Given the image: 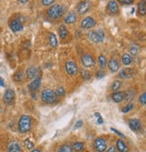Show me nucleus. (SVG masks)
Returning a JSON list of instances; mask_svg holds the SVG:
<instances>
[{"mask_svg":"<svg viewBox=\"0 0 146 152\" xmlns=\"http://www.w3.org/2000/svg\"><path fill=\"white\" fill-rule=\"evenodd\" d=\"M8 152H22V148L17 142H12L8 147Z\"/></svg>","mask_w":146,"mask_h":152,"instance_id":"nucleus-17","label":"nucleus"},{"mask_svg":"<svg viewBox=\"0 0 146 152\" xmlns=\"http://www.w3.org/2000/svg\"><path fill=\"white\" fill-rule=\"evenodd\" d=\"M65 68H66L68 74H69V75H75V74H77V72L79 71L78 65L76 64V63L72 62V61H68L65 64Z\"/></svg>","mask_w":146,"mask_h":152,"instance_id":"nucleus-5","label":"nucleus"},{"mask_svg":"<svg viewBox=\"0 0 146 152\" xmlns=\"http://www.w3.org/2000/svg\"><path fill=\"white\" fill-rule=\"evenodd\" d=\"M133 108H134V105H133V104H128L127 106H125V107H124V108L122 109V111H123L124 113H126V112L130 111L131 110H133Z\"/></svg>","mask_w":146,"mask_h":152,"instance_id":"nucleus-34","label":"nucleus"},{"mask_svg":"<svg viewBox=\"0 0 146 152\" xmlns=\"http://www.w3.org/2000/svg\"><path fill=\"white\" fill-rule=\"evenodd\" d=\"M31 128V118L28 115H23L21 116L19 122H18V129L20 132L26 133L29 131Z\"/></svg>","mask_w":146,"mask_h":152,"instance_id":"nucleus-3","label":"nucleus"},{"mask_svg":"<svg viewBox=\"0 0 146 152\" xmlns=\"http://www.w3.org/2000/svg\"><path fill=\"white\" fill-rule=\"evenodd\" d=\"M42 100L45 103H54L57 102V94L52 90H43L42 92Z\"/></svg>","mask_w":146,"mask_h":152,"instance_id":"nucleus-1","label":"nucleus"},{"mask_svg":"<svg viewBox=\"0 0 146 152\" xmlns=\"http://www.w3.org/2000/svg\"><path fill=\"white\" fill-rule=\"evenodd\" d=\"M98 64H99L101 68H104L106 65V58L103 54H100L98 57Z\"/></svg>","mask_w":146,"mask_h":152,"instance_id":"nucleus-28","label":"nucleus"},{"mask_svg":"<svg viewBox=\"0 0 146 152\" xmlns=\"http://www.w3.org/2000/svg\"><path fill=\"white\" fill-rule=\"evenodd\" d=\"M60 152H72V148L69 146L64 145L62 147H61L60 148Z\"/></svg>","mask_w":146,"mask_h":152,"instance_id":"nucleus-32","label":"nucleus"},{"mask_svg":"<svg viewBox=\"0 0 146 152\" xmlns=\"http://www.w3.org/2000/svg\"><path fill=\"white\" fill-rule=\"evenodd\" d=\"M122 61L124 65H129L132 62V57L128 53H124L122 57Z\"/></svg>","mask_w":146,"mask_h":152,"instance_id":"nucleus-25","label":"nucleus"},{"mask_svg":"<svg viewBox=\"0 0 146 152\" xmlns=\"http://www.w3.org/2000/svg\"><path fill=\"white\" fill-rule=\"evenodd\" d=\"M73 148H74V149L77 151H81L84 148V144L82 142H77L73 145Z\"/></svg>","mask_w":146,"mask_h":152,"instance_id":"nucleus-31","label":"nucleus"},{"mask_svg":"<svg viewBox=\"0 0 146 152\" xmlns=\"http://www.w3.org/2000/svg\"><path fill=\"white\" fill-rule=\"evenodd\" d=\"M27 1H20V3H26Z\"/></svg>","mask_w":146,"mask_h":152,"instance_id":"nucleus-48","label":"nucleus"},{"mask_svg":"<svg viewBox=\"0 0 146 152\" xmlns=\"http://www.w3.org/2000/svg\"><path fill=\"white\" fill-rule=\"evenodd\" d=\"M87 38L93 43H101L104 40L99 36V34H98L97 31H89L87 33Z\"/></svg>","mask_w":146,"mask_h":152,"instance_id":"nucleus-8","label":"nucleus"},{"mask_svg":"<svg viewBox=\"0 0 146 152\" xmlns=\"http://www.w3.org/2000/svg\"><path fill=\"white\" fill-rule=\"evenodd\" d=\"M135 95V92L134 91H127L125 93H124V99H125L127 102H131Z\"/></svg>","mask_w":146,"mask_h":152,"instance_id":"nucleus-22","label":"nucleus"},{"mask_svg":"<svg viewBox=\"0 0 146 152\" xmlns=\"http://www.w3.org/2000/svg\"><path fill=\"white\" fill-rule=\"evenodd\" d=\"M129 127H130L133 130L137 131V130L141 129V128H142V123H141V121H140L138 119H131V120L129 121Z\"/></svg>","mask_w":146,"mask_h":152,"instance_id":"nucleus-13","label":"nucleus"},{"mask_svg":"<svg viewBox=\"0 0 146 152\" xmlns=\"http://www.w3.org/2000/svg\"><path fill=\"white\" fill-rule=\"evenodd\" d=\"M112 99L116 103H119L121 102L123 100H124V93L121 92V91H116L113 94V96H112Z\"/></svg>","mask_w":146,"mask_h":152,"instance_id":"nucleus-19","label":"nucleus"},{"mask_svg":"<svg viewBox=\"0 0 146 152\" xmlns=\"http://www.w3.org/2000/svg\"><path fill=\"white\" fill-rule=\"evenodd\" d=\"M95 26H96V21H95V19L91 16H87L84 18L81 22V26L84 29H89L91 27H94Z\"/></svg>","mask_w":146,"mask_h":152,"instance_id":"nucleus-6","label":"nucleus"},{"mask_svg":"<svg viewBox=\"0 0 146 152\" xmlns=\"http://www.w3.org/2000/svg\"><path fill=\"white\" fill-rule=\"evenodd\" d=\"M24 72H17L16 73H14V76H13V79H14V81H15V82H21L23 79H24Z\"/></svg>","mask_w":146,"mask_h":152,"instance_id":"nucleus-27","label":"nucleus"},{"mask_svg":"<svg viewBox=\"0 0 146 152\" xmlns=\"http://www.w3.org/2000/svg\"><path fill=\"white\" fill-rule=\"evenodd\" d=\"M82 125H83V121H78L74 127H75V129H78V128H80Z\"/></svg>","mask_w":146,"mask_h":152,"instance_id":"nucleus-42","label":"nucleus"},{"mask_svg":"<svg viewBox=\"0 0 146 152\" xmlns=\"http://www.w3.org/2000/svg\"><path fill=\"white\" fill-rule=\"evenodd\" d=\"M120 3L124 4V5H130L133 3L132 0H125V1H120Z\"/></svg>","mask_w":146,"mask_h":152,"instance_id":"nucleus-44","label":"nucleus"},{"mask_svg":"<svg viewBox=\"0 0 146 152\" xmlns=\"http://www.w3.org/2000/svg\"><path fill=\"white\" fill-rule=\"evenodd\" d=\"M41 86V79L40 78H35L30 84H29V89L32 91H36L38 90L39 87Z\"/></svg>","mask_w":146,"mask_h":152,"instance_id":"nucleus-16","label":"nucleus"},{"mask_svg":"<svg viewBox=\"0 0 146 152\" xmlns=\"http://www.w3.org/2000/svg\"><path fill=\"white\" fill-rule=\"evenodd\" d=\"M95 148L98 152H103L106 148V142L103 138H98L95 141Z\"/></svg>","mask_w":146,"mask_h":152,"instance_id":"nucleus-9","label":"nucleus"},{"mask_svg":"<svg viewBox=\"0 0 146 152\" xmlns=\"http://www.w3.org/2000/svg\"><path fill=\"white\" fill-rule=\"evenodd\" d=\"M139 102H140V103H142V105H145L146 104V93L145 92H143L140 96Z\"/></svg>","mask_w":146,"mask_h":152,"instance_id":"nucleus-33","label":"nucleus"},{"mask_svg":"<svg viewBox=\"0 0 146 152\" xmlns=\"http://www.w3.org/2000/svg\"><path fill=\"white\" fill-rule=\"evenodd\" d=\"M108 67L112 72H116L119 70V64L116 59H111L108 63Z\"/></svg>","mask_w":146,"mask_h":152,"instance_id":"nucleus-14","label":"nucleus"},{"mask_svg":"<svg viewBox=\"0 0 146 152\" xmlns=\"http://www.w3.org/2000/svg\"><path fill=\"white\" fill-rule=\"evenodd\" d=\"M56 94L60 95V96H64L65 95V91L62 87H60L57 89V91H56Z\"/></svg>","mask_w":146,"mask_h":152,"instance_id":"nucleus-36","label":"nucleus"},{"mask_svg":"<svg viewBox=\"0 0 146 152\" xmlns=\"http://www.w3.org/2000/svg\"><path fill=\"white\" fill-rule=\"evenodd\" d=\"M10 28L13 32L16 33V32H19L22 31L23 29V26L22 23L19 20H13L10 24Z\"/></svg>","mask_w":146,"mask_h":152,"instance_id":"nucleus-12","label":"nucleus"},{"mask_svg":"<svg viewBox=\"0 0 146 152\" xmlns=\"http://www.w3.org/2000/svg\"><path fill=\"white\" fill-rule=\"evenodd\" d=\"M95 117H97V121H98V124H102L103 123V119H102V117L100 116V114L99 113H95Z\"/></svg>","mask_w":146,"mask_h":152,"instance_id":"nucleus-38","label":"nucleus"},{"mask_svg":"<svg viewBox=\"0 0 146 152\" xmlns=\"http://www.w3.org/2000/svg\"><path fill=\"white\" fill-rule=\"evenodd\" d=\"M76 18H77V16H76V14L75 13H69L67 16H66V18H65V23L66 24H72V23H74L75 21H76Z\"/></svg>","mask_w":146,"mask_h":152,"instance_id":"nucleus-20","label":"nucleus"},{"mask_svg":"<svg viewBox=\"0 0 146 152\" xmlns=\"http://www.w3.org/2000/svg\"><path fill=\"white\" fill-rule=\"evenodd\" d=\"M81 76L85 80H88L91 77V73L87 70H82L81 71Z\"/></svg>","mask_w":146,"mask_h":152,"instance_id":"nucleus-30","label":"nucleus"},{"mask_svg":"<svg viewBox=\"0 0 146 152\" xmlns=\"http://www.w3.org/2000/svg\"><path fill=\"white\" fill-rule=\"evenodd\" d=\"M32 152H41V151H40V150H38V149H33Z\"/></svg>","mask_w":146,"mask_h":152,"instance_id":"nucleus-47","label":"nucleus"},{"mask_svg":"<svg viewBox=\"0 0 146 152\" xmlns=\"http://www.w3.org/2000/svg\"><path fill=\"white\" fill-rule=\"evenodd\" d=\"M138 49H139V47H138L136 45H133V46L131 47V53H132V54H134V55L137 54Z\"/></svg>","mask_w":146,"mask_h":152,"instance_id":"nucleus-37","label":"nucleus"},{"mask_svg":"<svg viewBox=\"0 0 146 152\" xmlns=\"http://www.w3.org/2000/svg\"><path fill=\"white\" fill-rule=\"evenodd\" d=\"M91 6V3L89 1H84V2H80L78 6V13L82 15L84 13H86L89 7Z\"/></svg>","mask_w":146,"mask_h":152,"instance_id":"nucleus-10","label":"nucleus"},{"mask_svg":"<svg viewBox=\"0 0 146 152\" xmlns=\"http://www.w3.org/2000/svg\"><path fill=\"white\" fill-rule=\"evenodd\" d=\"M68 34H69V32L64 26H61L59 27V34H60V37L61 38V39H65L68 35Z\"/></svg>","mask_w":146,"mask_h":152,"instance_id":"nucleus-23","label":"nucleus"},{"mask_svg":"<svg viewBox=\"0 0 146 152\" xmlns=\"http://www.w3.org/2000/svg\"><path fill=\"white\" fill-rule=\"evenodd\" d=\"M116 146H117V148L120 152H128V148L125 146V144L121 140H118L117 142H116Z\"/></svg>","mask_w":146,"mask_h":152,"instance_id":"nucleus-21","label":"nucleus"},{"mask_svg":"<svg viewBox=\"0 0 146 152\" xmlns=\"http://www.w3.org/2000/svg\"><path fill=\"white\" fill-rule=\"evenodd\" d=\"M50 45L53 48H55L57 46V45H58V41H57L56 35L54 34H52V33L50 34Z\"/></svg>","mask_w":146,"mask_h":152,"instance_id":"nucleus-24","label":"nucleus"},{"mask_svg":"<svg viewBox=\"0 0 146 152\" xmlns=\"http://www.w3.org/2000/svg\"><path fill=\"white\" fill-rule=\"evenodd\" d=\"M26 74H27V77L29 79H33L34 78L36 75H37V69L33 66H31L27 69V72H26Z\"/></svg>","mask_w":146,"mask_h":152,"instance_id":"nucleus-18","label":"nucleus"},{"mask_svg":"<svg viewBox=\"0 0 146 152\" xmlns=\"http://www.w3.org/2000/svg\"><path fill=\"white\" fill-rule=\"evenodd\" d=\"M0 86H2V87L5 86V81L2 78H0Z\"/></svg>","mask_w":146,"mask_h":152,"instance_id":"nucleus-45","label":"nucleus"},{"mask_svg":"<svg viewBox=\"0 0 146 152\" xmlns=\"http://www.w3.org/2000/svg\"><path fill=\"white\" fill-rule=\"evenodd\" d=\"M25 145L26 148H28V149H32L33 148V143L32 141H30V140H25Z\"/></svg>","mask_w":146,"mask_h":152,"instance_id":"nucleus-35","label":"nucleus"},{"mask_svg":"<svg viewBox=\"0 0 146 152\" xmlns=\"http://www.w3.org/2000/svg\"><path fill=\"white\" fill-rule=\"evenodd\" d=\"M14 97H15V94H14V90L12 89H7L5 93H4V96H3V100H4V102L7 104V105H11L14 101Z\"/></svg>","mask_w":146,"mask_h":152,"instance_id":"nucleus-4","label":"nucleus"},{"mask_svg":"<svg viewBox=\"0 0 146 152\" xmlns=\"http://www.w3.org/2000/svg\"><path fill=\"white\" fill-rule=\"evenodd\" d=\"M81 62L85 67H92L95 64V61L93 59V57H91L89 54H84L81 57Z\"/></svg>","mask_w":146,"mask_h":152,"instance_id":"nucleus-7","label":"nucleus"},{"mask_svg":"<svg viewBox=\"0 0 146 152\" xmlns=\"http://www.w3.org/2000/svg\"><path fill=\"white\" fill-rule=\"evenodd\" d=\"M42 3H43L44 6H49V5H51V4H53L54 1H53V0H43Z\"/></svg>","mask_w":146,"mask_h":152,"instance_id":"nucleus-39","label":"nucleus"},{"mask_svg":"<svg viewBox=\"0 0 146 152\" xmlns=\"http://www.w3.org/2000/svg\"><path fill=\"white\" fill-rule=\"evenodd\" d=\"M111 130H112V131H114V132H116L118 136H120V137H122V138H125V137H124V134H122V133H121L120 131H118V130H116V129H113V128L111 129Z\"/></svg>","mask_w":146,"mask_h":152,"instance_id":"nucleus-40","label":"nucleus"},{"mask_svg":"<svg viewBox=\"0 0 146 152\" xmlns=\"http://www.w3.org/2000/svg\"><path fill=\"white\" fill-rule=\"evenodd\" d=\"M107 9L108 11L112 13V14H116L118 12V5L116 1H110L108 3V6H107Z\"/></svg>","mask_w":146,"mask_h":152,"instance_id":"nucleus-15","label":"nucleus"},{"mask_svg":"<svg viewBox=\"0 0 146 152\" xmlns=\"http://www.w3.org/2000/svg\"><path fill=\"white\" fill-rule=\"evenodd\" d=\"M138 11H139V14L142 15H144L146 14V4H145L144 1L139 3V5H138Z\"/></svg>","mask_w":146,"mask_h":152,"instance_id":"nucleus-26","label":"nucleus"},{"mask_svg":"<svg viewBox=\"0 0 146 152\" xmlns=\"http://www.w3.org/2000/svg\"><path fill=\"white\" fill-rule=\"evenodd\" d=\"M134 74V71L132 68H124L120 71V76L122 78H132Z\"/></svg>","mask_w":146,"mask_h":152,"instance_id":"nucleus-11","label":"nucleus"},{"mask_svg":"<svg viewBox=\"0 0 146 152\" xmlns=\"http://www.w3.org/2000/svg\"><path fill=\"white\" fill-rule=\"evenodd\" d=\"M48 15L52 19H57L63 15L64 8L60 5H54L47 10Z\"/></svg>","mask_w":146,"mask_h":152,"instance_id":"nucleus-2","label":"nucleus"},{"mask_svg":"<svg viewBox=\"0 0 146 152\" xmlns=\"http://www.w3.org/2000/svg\"><path fill=\"white\" fill-rule=\"evenodd\" d=\"M106 152H115V148H114V147L109 148L107 149V151H106Z\"/></svg>","mask_w":146,"mask_h":152,"instance_id":"nucleus-46","label":"nucleus"},{"mask_svg":"<svg viewBox=\"0 0 146 152\" xmlns=\"http://www.w3.org/2000/svg\"><path fill=\"white\" fill-rule=\"evenodd\" d=\"M98 32V34H99V36L102 38V39L104 40L105 39V34H104V32H103V30H101V29H99V30H98L97 31Z\"/></svg>","mask_w":146,"mask_h":152,"instance_id":"nucleus-41","label":"nucleus"},{"mask_svg":"<svg viewBox=\"0 0 146 152\" xmlns=\"http://www.w3.org/2000/svg\"><path fill=\"white\" fill-rule=\"evenodd\" d=\"M122 86V83L120 81H115L112 84V90L113 91H117L120 89V87Z\"/></svg>","mask_w":146,"mask_h":152,"instance_id":"nucleus-29","label":"nucleus"},{"mask_svg":"<svg viewBox=\"0 0 146 152\" xmlns=\"http://www.w3.org/2000/svg\"><path fill=\"white\" fill-rule=\"evenodd\" d=\"M104 76H105V72L103 71H100V72H98L97 73V77L98 78H102V77H104Z\"/></svg>","mask_w":146,"mask_h":152,"instance_id":"nucleus-43","label":"nucleus"}]
</instances>
